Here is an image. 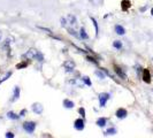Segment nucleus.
Here are the masks:
<instances>
[{
    "label": "nucleus",
    "mask_w": 153,
    "mask_h": 138,
    "mask_svg": "<svg viewBox=\"0 0 153 138\" xmlns=\"http://www.w3.org/2000/svg\"><path fill=\"white\" fill-rule=\"evenodd\" d=\"M23 129L27 131L28 134H32L35 129H36V123L32 121H28V122L23 123Z\"/></svg>",
    "instance_id": "nucleus-1"
},
{
    "label": "nucleus",
    "mask_w": 153,
    "mask_h": 138,
    "mask_svg": "<svg viewBox=\"0 0 153 138\" xmlns=\"http://www.w3.org/2000/svg\"><path fill=\"white\" fill-rule=\"evenodd\" d=\"M111 98V96L108 93H100L99 94V105L100 107H105L106 106V102Z\"/></svg>",
    "instance_id": "nucleus-2"
},
{
    "label": "nucleus",
    "mask_w": 153,
    "mask_h": 138,
    "mask_svg": "<svg viewBox=\"0 0 153 138\" xmlns=\"http://www.w3.org/2000/svg\"><path fill=\"white\" fill-rule=\"evenodd\" d=\"M38 51L37 50H35V48H31V50H29L27 53L24 54V58H27V59H29V60H31V59H36L37 58V55H38Z\"/></svg>",
    "instance_id": "nucleus-3"
},
{
    "label": "nucleus",
    "mask_w": 153,
    "mask_h": 138,
    "mask_svg": "<svg viewBox=\"0 0 153 138\" xmlns=\"http://www.w3.org/2000/svg\"><path fill=\"white\" fill-rule=\"evenodd\" d=\"M32 111H33V113H36V114H42L43 113V111H44V107H43V105L42 104H39V102H35L33 105H32Z\"/></svg>",
    "instance_id": "nucleus-4"
},
{
    "label": "nucleus",
    "mask_w": 153,
    "mask_h": 138,
    "mask_svg": "<svg viewBox=\"0 0 153 138\" xmlns=\"http://www.w3.org/2000/svg\"><path fill=\"white\" fill-rule=\"evenodd\" d=\"M74 127H75V129L78 131H82L84 129V121L82 120V119H77L75 123H74Z\"/></svg>",
    "instance_id": "nucleus-5"
},
{
    "label": "nucleus",
    "mask_w": 153,
    "mask_h": 138,
    "mask_svg": "<svg viewBox=\"0 0 153 138\" xmlns=\"http://www.w3.org/2000/svg\"><path fill=\"white\" fill-rule=\"evenodd\" d=\"M63 67L67 69L68 71H71V70H74V68H75V62L67 60V61L63 62Z\"/></svg>",
    "instance_id": "nucleus-6"
},
{
    "label": "nucleus",
    "mask_w": 153,
    "mask_h": 138,
    "mask_svg": "<svg viewBox=\"0 0 153 138\" xmlns=\"http://www.w3.org/2000/svg\"><path fill=\"white\" fill-rule=\"evenodd\" d=\"M143 79H144L145 83H150L151 82V74H150L149 69H144V71H143Z\"/></svg>",
    "instance_id": "nucleus-7"
},
{
    "label": "nucleus",
    "mask_w": 153,
    "mask_h": 138,
    "mask_svg": "<svg viewBox=\"0 0 153 138\" xmlns=\"http://www.w3.org/2000/svg\"><path fill=\"white\" fill-rule=\"evenodd\" d=\"M116 116H117L119 119H124V117L127 116V111H126L124 108H119V109L116 111Z\"/></svg>",
    "instance_id": "nucleus-8"
},
{
    "label": "nucleus",
    "mask_w": 153,
    "mask_h": 138,
    "mask_svg": "<svg viewBox=\"0 0 153 138\" xmlns=\"http://www.w3.org/2000/svg\"><path fill=\"white\" fill-rule=\"evenodd\" d=\"M20 98V88L19 86H15L14 89V93H13V98H12V101H15L16 99Z\"/></svg>",
    "instance_id": "nucleus-9"
},
{
    "label": "nucleus",
    "mask_w": 153,
    "mask_h": 138,
    "mask_svg": "<svg viewBox=\"0 0 153 138\" xmlns=\"http://www.w3.org/2000/svg\"><path fill=\"white\" fill-rule=\"evenodd\" d=\"M115 32L117 33V35H124V28H123L122 25H115Z\"/></svg>",
    "instance_id": "nucleus-10"
},
{
    "label": "nucleus",
    "mask_w": 153,
    "mask_h": 138,
    "mask_svg": "<svg viewBox=\"0 0 153 138\" xmlns=\"http://www.w3.org/2000/svg\"><path fill=\"white\" fill-rule=\"evenodd\" d=\"M106 123H107V120H106L105 117H100V119L97 120V125H98V127H105Z\"/></svg>",
    "instance_id": "nucleus-11"
},
{
    "label": "nucleus",
    "mask_w": 153,
    "mask_h": 138,
    "mask_svg": "<svg viewBox=\"0 0 153 138\" xmlns=\"http://www.w3.org/2000/svg\"><path fill=\"white\" fill-rule=\"evenodd\" d=\"M63 106L66 108H74V102L73 101H70V100H68V99H65L63 100Z\"/></svg>",
    "instance_id": "nucleus-12"
},
{
    "label": "nucleus",
    "mask_w": 153,
    "mask_h": 138,
    "mask_svg": "<svg viewBox=\"0 0 153 138\" xmlns=\"http://www.w3.org/2000/svg\"><path fill=\"white\" fill-rule=\"evenodd\" d=\"M121 5H122V10H127L128 8L130 7V1H128V0H122Z\"/></svg>",
    "instance_id": "nucleus-13"
},
{
    "label": "nucleus",
    "mask_w": 153,
    "mask_h": 138,
    "mask_svg": "<svg viewBox=\"0 0 153 138\" xmlns=\"http://www.w3.org/2000/svg\"><path fill=\"white\" fill-rule=\"evenodd\" d=\"M10 76H12V71H8V73H6V74H5L4 76H2L1 78H0V84H1V83H4L5 81H7V79H8V78H9Z\"/></svg>",
    "instance_id": "nucleus-14"
},
{
    "label": "nucleus",
    "mask_w": 153,
    "mask_h": 138,
    "mask_svg": "<svg viewBox=\"0 0 153 138\" xmlns=\"http://www.w3.org/2000/svg\"><path fill=\"white\" fill-rule=\"evenodd\" d=\"M79 37H81L82 39H88V38H89V36H88V33L85 32L84 28H81V30H79Z\"/></svg>",
    "instance_id": "nucleus-15"
},
{
    "label": "nucleus",
    "mask_w": 153,
    "mask_h": 138,
    "mask_svg": "<svg viewBox=\"0 0 153 138\" xmlns=\"http://www.w3.org/2000/svg\"><path fill=\"white\" fill-rule=\"evenodd\" d=\"M7 117L8 119H10V120H17L20 116H19V115H16L15 113H13V112H8Z\"/></svg>",
    "instance_id": "nucleus-16"
},
{
    "label": "nucleus",
    "mask_w": 153,
    "mask_h": 138,
    "mask_svg": "<svg viewBox=\"0 0 153 138\" xmlns=\"http://www.w3.org/2000/svg\"><path fill=\"white\" fill-rule=\"evenodd\" d=\"M115 71H116V74L121 77V78H126V75H124V73L121 70V68H119V67H116V66H115Z\"/></svg>",
    "instance_id": "nucleus-17"
},
{
    "label": "nucleus",
    "mask_w": 153,
    "mask_h": 138,
    "mask_svg": "<svg viewBox=\"0 0 153 138\" xmlns=\"http://www.w3.org/2000/svg\"><path fill=\"white\" fill-rule=\"evenodd\" d=\"M104 134H105V136H108V135H115V134H116V129H115V128H109V129L105 131Z\"/></svg>",
    "instance_id": "nucleus-18"
},
{
    "label": "nucleus",
    "mask_w": 153,
    "mask_h": 138,
    "mask_svg": "<svg viewBox=\"0 0 153 138\" xmlns=\"http://www.w3.org/2000/svg\"><path fill=\"white\" fill-rule=\"evenodd\" d=\"M91 19L92 23H93V25H94V29H96V36L98 37V33H99V30H98V23H97V21L93 19V17H90Z\"/></svg>",
    "instance_id": "nucleus-19"
},
{
    "label": "nucleus",
    "mask_w": 153,
    "mask_h": 138,
    "mask_svg": "<svg viewBox=\"0 0 153 138\" xmlns=\"http://www.w3.org/2000/svg\"><path fill=\"white\" fill-rule=\"evenodd\" d=\"M113 46H114L116 50H120V48H122V42H120V40H115L114 43H113Z\"/></svg>",
    "instance_id": "nucleus-20"
},
{
    "label": "nucleus",
    "mask_w": 153,
    "mask_h": 138,
    "mask_svg": "<svg viewBox=\"0 0 153 138\" xmlns=\"http://www.w3.org/2000/svg\"><path fill=\"white\" fill-rule=\"evenodd\" d=\"M82 81H83V82H84V83L86 85H88V86H91V85H92L91 81L89 79V77H88V76H84V77H83V78H82Z\"/></svg>",
    "instance_id": "nucleus-21"
},
{
    "label": "nucleus",
    "mask_w": 153,
    "mask_h": 138,
    "mask_svg": "<svg viewBox=\"0 0 153 138\" xmlns=\"http://www.w3.org/2000/svg\"><path fill=\"white\" fill-rule=\"evenodd\" d=\"M96 75L99 77L100 79H104V78H105V74H104L102 71H100V70H97V71H96Z\"/></svg>",
    "instance_id": "nucleus-22"
},
{
    "label": "nucleus",
    "mask_w": 153,
    "mask_h": 138,
    "mask_svg": "<svg viewBox=\"0 0 153 138\" xmlns=\"http://www.w3.org/2000/svg\"><path fill=\"white\" fill-rule=\"evenodd\" d=\"M78 112H79V114H82V116L84 117L85 116V109L84 108H79V109H78Z\"/></svg>",
    "instance_id": "nucleus-23"
},
{
    "label": "nucleus",
    "mask_w": 153,
    "mask_h": 138,
    "mask_svg": "<svg viewBox=\"0 0 153 138\" xmlns=\"http://www.w3.org/2000/svg\"><path fill=\"white\" fill-rule=\"evenodd\" d=\"M25 66H27V63H25V62H23V63H21V65H17V66H16V68L20 69V68H23V67H25Z\"/></svg>",
    "instance_id": "nucleus-24"
},
{
    "label": "nucleus",
    "mask_w": 153,
    "mask_h": 138,
    "mask_svg": "<svg viewBox=\"0 0 153 138\" xmlns=\"http://www.w3.org/2000/svg\"><path fill=\"white\" fill-rule=\"evenodd\" d=\"M5 136H6L7 138H13V137H14V134H12V132H7Z\"/></svg>",
    "instance_id": "nucleus-25"
},
{
    "label": "nucleus",
    "mask_w": 153,
    "mask_h": 138,
    "mask_svg": "<svg viewBox=\"0 0 153 138\" xmlns=\"http://www.w3.org/2000/svg\"><path fill=\"white\" fill-rule=\"evenodd\" d=\"M25 113H27V109H22V112H21V114H20V115H21V116H23Z\"/></svg>",
    "instance_id": "nucleus-26"
},
{
    "label": "nucleus",
    "mask_w": 153,
    "mask_h": 138,
    "mask_svg": "<svg viewBox=\"0 0 153 138\" xmlns=\"http://www.w3.org/2000/svg\"><path fill=\"white\" fill-rule=\"evenodd\" d=\"M1 37H2V33L0 32V40H1Z\"/></svg>",
    "instance_id": "nucleus-27"
},
{
    "label": "nucleus",
    "mask_w": 153,
    "mask_h": 138,
    "mask_svg": "<svg viewBox=\"0 0 153 138\" xmlns=\"http://www.w3.org/2000/svg\"><path fill=\"white\" fill-rule=\"evenodd\" d=\"M151 14H152V15H153V8H152V9H151Z\"/></svg>",
    "instance_id": "nucleus-28"
}]
</instances>
